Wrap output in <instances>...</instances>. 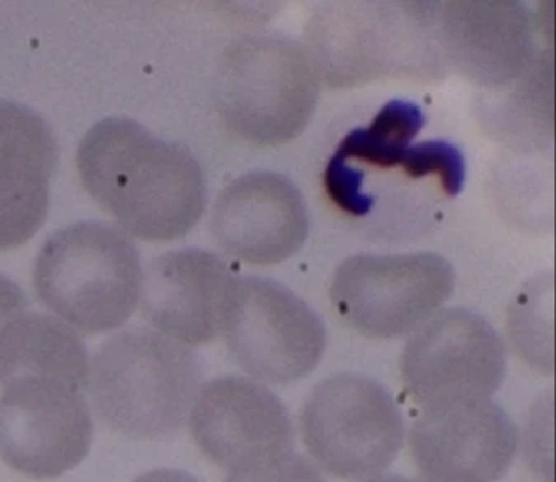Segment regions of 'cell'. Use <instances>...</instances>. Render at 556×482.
I'll return each instance as SVG.
<instances>
[{
	"label": "cell",
	"mask_w": 556,
	"mask_h": 482,
	"mask_svg": "<svg viewBox=\"0 0 556 482\" xmlns=\"http://www.w3.org/2000/svg\"><path fill=\"white\" fill-rule=\"evenodd\" d=\"M76 167L98 205L141 240H177L205 212L206 182L199 161L127 117H106L91 126L76 151Z\"/></svg>",
	"instance_id": "1"
},
{
	"label": "cell",
	"mask_w": 556,
	"mask_h": 482,
	"mask_svg": "<svg viewBox=\"0 0 556 482\" xmlns=\"http://www.w3.org/2000/svg\"><path fill=\"white\" fill-rule=\"evenodd\" d=\"M200 382L195 352L161 332L132 329L98 348L88 390L111 430L132 440H167L186 423Z\"/></svg>",
	"instance_id": "2"
},
{
	"label": "cell",
	"mask_w": 556,
	"mask_h": 482,
	"mask_svg": "<svg viewBox=\"0 0 556 482\" xmlns=\"http://www.w3.org/2000/svg\"><path fill=\"white\" fill-rule=\"evenodd\" d=\"M141 259L126 233L98 221L55 231L38 252V300L73 329L103 334L121 328L138 306Z\"/></svg>",
	"instance_id": "3"
},
{
	"label": "cell",
	"mask_w": 556,
	"mask_h": 482,
	"mask_svg": "<svg viewBox=\"0 0 556 482\" xmlns=\"http://www.w3.org/2000/svg\"><path fill=\"white\" fill-rule=\"evenodd\" d=\"M319 94V73L309 52L288 38L238 40L218 66V114L235 136L258 148L298 138L309 125Z\"/></svg>",
	"instance_id": "4"
},
{
	"label": "cell",
	"mask_w": 556,
	"mask_h": 482,
	"mask_svg": "<svg viewBox=\"0 0 556 482\" xmlns=\"http://www.w3.org/2000/svg\"><path fill=\"white\" fill-rule=\"evenodd\" d=\"M433 11L430 4L329 5L311 18L306 50L332 87L412 75L438 52Z\"/></svg>",
	"instance_id": "5"
},
{
	"label": "cell",
	"mask_w": 556,
	"mask_h": 482,
	"mask_svg": "<svg viewBox=\"0 0 556 482\" xmlns=\"http://www.w3.org/2000/svg\"><path fill=\"white\" fill-rule=\"evenodd\" d=\"M299 428L314 461L349 481L383 472L405 440V421L389 390L361 373L317 383L301 408Z\"/></svg>",
	"instance_id": "6"
},
{
	"label": "cell",
	"mask_w": 556,
	"mask_h": 482,
	"mask_svg": "<svg viewBox=\"0 0 556 482\" xmlns=\"http://www.w3.org/2000/svg\"><path fill=\"white\" fill-rule=\"evenodd\" d=\"M456 272L437 253H361L340 263L330 303L349 328L368 339L418 331L450 300Z\"/></svg>",
	"instance_id": "7"
},
{
	"label": "cell",
	"mask_w": 556,
	"mask_h": 482,
	"mask_svg": "<svg viewBox=\"0 0 556 482\" xmlns=\"http://www.w3.org/2000/svg\"><path fill=\"white\" fill-rule=\"evenodd\" d=\"M222 334L238 367L273 385L313 373L327 345L319 314L285 284L262 276H238Z\"/></svg>",
	"instance_id": "8"
},
{
	"label": "cell",
	"mask_w": 556,
	"mask_h": 482,
	"mask_svg": "<svg viewBox=\"0 0 556 482\" xmlns=\"http://www.w3.org/2000/svg\"><path fill=\"white\" fill-rule=\"evenodd\" d=\"M507 348L484 317L446 309L416 331L400 362L403 386L425 410L484 402L501 389Z\"/></svg>",
	"instance_id": "9"
},
{
	"label": "cell",
	"mask_w": 556,
	"mask_h": 482,
	"mask_svg": "<svg viewBox=\"0 0 556 482\" xmlns=\"http://www.w3.org/2000/svg\"><path fill=\"white\" fill-rule=\"evenodd\" d=\"M2 389L0 458L5 465L41 481L85 461L94 437L85 389L53 379H18Z\"/></svg>",
	"instance_id": "10"
},
{
	"label": "cell",
	"mask_w": 556,
	"mask_h": 482,
	"mask_svg": "<svg viewBox=\"0 0 556 482\" xmlns=\"http://www.w3.org/2000/svg\"><path fill=\"white\" fill-rule=\"evenodd\" d=\"M200 452L228 471L294 452V424L278 395L240 376L200 386L190 414Z\"/></svg>",
	"instance_id": "11"
},
{
	"label": "cell",
	"mask_w": 556,
	"mask_h": 482,
	"mask_svg": "<svg viewBox=\"0 0 556 482\" xmlns=\"http://www.w3.org/2000/svg\"><path fill=\"white\" fill-rule=\"evenodd\" d=\"M425 482H497L519 452V430L491 399L425 410L409 433Z\"/></svg>",
	"instance_id": "12"
},
{
	"label": "cell",
	"mask_w": 556,
	"mask_h": 482,
	"mask_svg": "<svg viewBox=\"0 0 556 482\" xmlns=\"http://www.w3.org/2000/svg\"><path fill=\"white\" fill-rule=\"evenodd\" d=\"M309 211L281 174L258 170L228 183L213 205V238L227 255L250 265H276L303 249Z\"/></svg>",
	"instance_id": "13"
},
{
	"label": "cell",
	"mask_w": 556,
	"mask_h": 482,
	"mask_svg": "<svg viewBox=\"0 0 556 482\" xmlns=\"http://www.w3.org/2000/svg\"><path fill=\"white\" fill-rule=\"evenodd\" d=\"M238 276L200 249L157 256L142 276V314L157 332L187 345H205L224 332Z\"/></svg>",
	"instance_id": "14"
},
{
	"label": "cell",
	"mask_w": 556,
	"mask_h": 482,
	"mask_svg": "<svg viewBox=\"0 0 556 482\" xmlns=\"http://www.w3.org/2000/svg\"><path fill=\"white\" fill-rule=\"evenodd\" d=\"M433 30L441 59L482 87H505L535 60L532 14L520 2H446L434 8Z\"/></svg>",
	"instance_id": "15"
},
{
	"label": "cell",
	"mask_w": 556,
	"mask_h": 482,
	"mask_svg": "<svg viewBox=\"0 0 556 482\" xmlns=\"http://www.w3.org/2000/svg\"><path fill=\"white\" fill-rule=\"evenodd\" d=\"M59 144L40 114L0 100V252L25 245L46 224Z\"/></svg>",
	"instance_id": "16"
},
{
	"label": "cell",
	"mask_w": 556,
	"mask_h": 482,
	"mask_svg": "<svg viewBox=\"0 0 556 482\" xmlns=\"http://www.w3.org/2000/svg\"><path fill=\"white\" fill-rule=\"evenodd\" d=\"M18 379L63 380L87 390V345L60 317L27 310L0 331V386Z\"/></svg>",
	"instance_id": "17"
},
{
	"label": "cell",
	"mask_w": 556,
	"mask_h": 482,
	"mask_svg": "<svg viewBox=\"0 0 556 482\" xmlns=\"http://www.w3.org/2000/svg\"><path fill=\"white\" fill-rule=\"evenodd\" d=\"M422 126L425 113L418 104L392 100L375 114L370 125L349 132L340 141L336 155L344 161L355 158L378 169H395Z\"/></svg>",
	"instance_id": "18"
},
{
	"label": "cell",
	"mask_w": 556,
	"mask_h": 482,
	"mask_svg": "<svg viewBox=\"0 0 556 482\" xmlns=\"http://www.w3.org/2000/svg\"><path fill=\"white\" fill-rule=\"evenodd\" d=\"M409 179L434 177L447 196L459 195L466 180V158L453 142L431 139L419 142L406 151L402 164Z\"/></svg>",
	"instance_id": "19"
},
{
	"label": "cell",
	"mask_w": 556,
	"mask_h": 482,
	"mask_svg": "<svg viewBox=\"0 0 556 482\" xmlns=\"http://www.w3.org/2000/svg\"><path fill=\"white\" fill-rule=\"evenodd\" d=\"M365 174L344 158L330 157L324 170L323 186L330 202L352 217H365L374 208V196L365 193Z\"/></svg>",
	"instance_id": "20"
},
{
	"label": "cell",
	"mask_w": 556,
	"mask_h": 482,
	"mask_svg": "<svg viewBox=\"0 0 556 482\" xmlns=\"http://www.w3.org/2000/svg\"><path fill=\"white\" fill-rule=\"evenodd\" d=\"M225 482H324L313 461L291 452L231 471Z\"/></svg>",
	"instance_id": "21"
},
{
	"label": "cell",
	"mask_w": 556,
	"mask_h": 482,
	"mask_svg": "<svg viewBox=\"0 0 556 482\" xmlns=\"http://www.w3.org/2000/svg\"><path fill=\"white\" fill-rule=\"evenodd\" d=\"M27 294L15 281L0 275V331L15 317L28 310Z\"/></svg>",
	"instance_id": "22"
},
{
	"label": "cell",
	"mask_w": 556,
	"mask_h": 482,
	"mask_svg": "<svg viewBox=\"0 0 556 482\" xmlns=\"http://www.w3.org/2000/svg\"><path fill=\"white\" fill-rule=\"evenodd\" d=\"M132 482H200L195 475L182 469L159 468L144 472Z\"/></svg>",
	"instance_id": "23"
},
{
	"label": "cell",
	"mask_w": 556,
	"mask_h": 482,
	"mask_svg": "<svg viewBox=\"0 0 556 482\" xmlns=\"http://www.w3.org/2000/svg\"><path fill=\"white\" fill-rule=\"evenodd\" d=\"M365 482H419L416 479L405 478V475H396V474H384L377 475V478H370Z\"/></svg>",
	"instance_id": "24"
}]
</instances>
